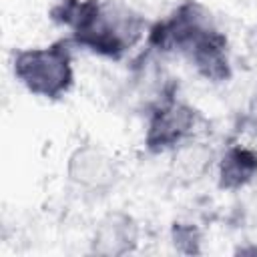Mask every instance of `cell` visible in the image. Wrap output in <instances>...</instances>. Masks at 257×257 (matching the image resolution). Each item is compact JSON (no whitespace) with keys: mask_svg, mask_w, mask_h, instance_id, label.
I'll list each match as a JSON object with an SVG mask.
<instances>
[{"mask_svg":"<svg viewBox=\"0 0 257 257\" xmlns=\"http://www.w3.org/2000/svg\"><path fill=\"white\" fill-rule=\"evenodd\" d=\"M14 76L20 84L42 98H62L74 84L72 40L60 38L42 48H24L14 52Z\"/></svg>","mask_w":257,"mask_h":257,"instance_id":"3957f363","label":"cell"},{"mask_svg":"<svg viewBox=\"0 0 257 257\" xmlns=\"http://www.w3.org/2000/svg\"><path fill=\"white\" fill-rule=\"evenodd\" d=\"M201 120L199 110L177 98V86L169 84L161 90L157 100L149 106V120L145 133V149L153 155L165 153L181 145L193 135Z\"/></svg>","mask_w":257,"mask_h":257,"instance_id":"277c9868","label":"cell"},{"mask_svg":"<svg viewBox=\"0 0 257 257\" xmlns=\"http://www.w3.org/2000/svg\"><path fill=\"white\" fill-rule=\"evenodd\" d=\"M137 245V225L128 215L106 217L96 229L92 251L98 255H124Z\"/></svg>","mask_w":257,"mask_h":257,"instance_id":"8992f818","label":"cell"},{"mask_svg":"<svg viewBox=\"0 0 257 257\" xmlns=\"http://www.w3.org/2000/svg\"><path fill=\"white\" fill-rule=\"evenodd\" d=\"M241 124L247 131H251V133L257 135V90L253 92V96H251V100L247 104V110H245V114L241 118Z\"/></svg>","mask_w":257,"mask_h":257,"instance_id":"ba28073f","label":"cell"},{"mask_svg":"<svg viewBox=\"0 0 257 257\" xmlns=\"http://www.w3.org/2000/svg\"><path fill=\"white\" fill-rule=\"evenodd\" d=\"M68 177L90 191H104L116 179L112 159L96 147H80L68 161Z\"/></svg>","mask_w":257,"mask_h":257,"instance_id":"5b68a950","label":"cell"},{"mask_svg":"<svg viewBox=\"0 0 257 257\" xmlns=\"http://www.w3.org/2000/svg\"><path fill=\"white\" fill-rule=\"evenodd\" d=\"M257 177V151L233 145L225 151L219 163V187L223 191H237Z\"/></svg>","mask_w":257,"mask_h":257,"instance_id":"52a82bcc","label":"cell"},{"mask_svg":"<svg viewBox=\"0 0 257 257\" xmlns=\"http://www.w3.org/2000/svg\"><path fill=\"white\" fill-rule=\"evenodd\" d=\"M149 52H177L211 82H227L233 74L229 40L199 0H185L167 18L147 30Z\"/></svg>","mask_w":257,"mask_h":257,"instance_id":"6da1fadb","label":"cell"},{"mask_svg":"<svg viewBox=\"0 0 257 257\" xmlns=\"http://www.w3.org/2000/svg\"><path fill=\"white\" fill-rule=\"evenodd\" d=\"M50 18L70 30L72 44L108 60H120L149 30L141 14L112 0H60Z\"/></svg>","mask_w":257,"mask_h":257,"instance_id":"7a4b0ae2","label":"cell"}]
</instances>
